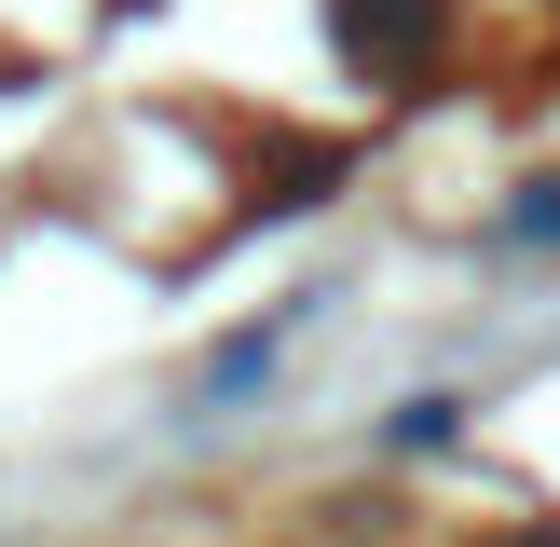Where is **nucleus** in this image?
<instances>
[{
  "mask_svg": "<svg viewBox=\"0 0 560 547\" xmlns=\"http://www.w3.org/2000/svg\"><path fill=\"white\" fill-rule=\"evenodd\" d=\"M328 27H342V69L397 96V82H424V55H438L452 14H438V0H328Z\"/></svg>",
  "mask_w": 560,
  "mask_h": 547,
  "instance_id": "nucleus-1",
  "label": "nucleus"
},
{
  "mask_svg": "<svg viewBox=\"0 0 560 547\" xmlns=\"http://www.w3.org/2000/svg\"><path fill=\"white\" fill-rule=\"evenodd\" d=\"M492 547H560V520H547V534H492Z\"/></svg>",
  "mask_w": 560,
  "mask_h": 547,
  "instance_id": "nucleus-2",
  "label": "nucleus"
}]
</instances>
